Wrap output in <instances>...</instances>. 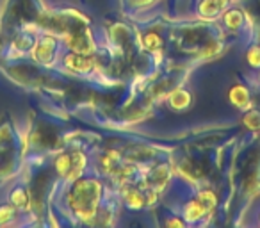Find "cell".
<instances>
[{
    "mask_svg": "<svg viewBox=\"0 0 260 228\" xmlns=\"http://www.w3.org/2000/svg\"><path fill=\"white\" fill-rule=\"evenodd\" d=\"M102 187L94 180H79L70 192V205L80 217H91L96 210Z\"/></svg>",
    "mask_w": 260,
    "mask_h": 228,
    "instance_id": "6da1fadb",
    "label": "cell"
},
{
    "mask_svg": "<svg viewBox=\"0 0 260 228\" xmlns=\"http://www.w3.org/2000/svg\"><path fill=\"white\" fill-rule=\"evenodd\" d=\"M64 64L68 66L70 70H73V72L86 73V72H91V68H93V59L77 52V54H70L68 57L64 59Z\"/></svg>",
    "mask_w": 260,
    "mask_h": 228,
    "instance_id": "7a4b0ae2",
    "label": "cell"
},
{
    "mask_svg": "<svg viewBox=\"0 0 260 228\" xmlns=\"http://www.w3.org/2000/svg\"><path fill=\"white\" fill-rule=\"evenodd\" d=\"M228 98L230 102L239 109H248L249 107V91L241 84H235L230 91H228Z\"/></svg>",
    "mask_w": 260,
    "mask_h": 228,
    "instance_id": "3957f363",
    "label": "cell"
},
{
    "mask_svg": "<svg viewBox=\"0 0 260 228\" xmlns=\"http://www.w3.org/2000/svg\"><path fill=\"white\" fill-rule=\"evenodd\" d=\"M54 52H55V41L52 40V38H45V40H41L40 43L36 45V48H34V57H36L38 61L48 62L52 59V55H54Z\"/></svg>",
    "mask_w": 260,
    "mask_h": 228,
    "instance_id": "277c9868",
    "label": "cell"
},
{
    "mask_svg": "<svg viewBox=\"0 0 260 228\" xmlns=\"http://www.w3.org/2000/svg\"><path fill=\"white\" fill-rule=\"evenodd\" d=\"M191 104V93L185 89H175L173 93L170 94V105L177 111H184V109L189 107Z\"/></svg>",
    "mask_w": 260,
    "mask_h": 228,
    "instance_id": "5b68a950",
    "label": "cell"
},
{
    "mask_svg": "<svg viewBox=\"0 0 260 228\" xmlns=\"http://www.w3.org/2000/svg\"><path fill=\"white\" fill-rule=\"evenodd\" d=\"M205 205H203L200 200H194V202H189L184 209V216L187 221H198L200 217L205 214Z\"/></svg>",
    "mask_w": 260,
    "mask_h": 228,
    "instance_id": "8992f818",
    "label": "cell"
},
{
    "mask_svg": "<svg viewBox=\"0 0 260 228\" xmlns=\"http://www.w3.org/2000/svg\"><path fill=\"white\" fill-rule=\"evenodd\" d=\"M223 2L224 0H203L202 4H200V13L203 16H207V18L216 16L221 11V8H223Z\"/></svg>",
    "mask_w": 260,
    "mask_h": 228,
    "instance_id": "52a82bcc",
    "label": "cell"
},
{
    "mask_svg": "<svg viewBox=\"0 0 260 228\" xmlns=\"http://www.w3.org/2000/svg\"><path fill=\"white\" fill-rule=\"evenodd\" d=\"M84 166H86V157L82 153H75L72 155V170L68 173V178H77L80 173H82Z\"/></svg>",
    "mask_w": 260,
    "mask_h": 228,
    "instance_id": "ba28073f",
    "label": "cell"
},
{
    "mask_svg": "<svg viewBox=\"0 0 260 228\" xmlns=\"http://www.w3.org/2000/svg\"><path fill=\"white\" fill-rule=\"evenodd\" d=\"M55 170H57V173L62 175V177H68L70 170H72V157L70 155L57 157V160H55Z\"/></svg>",
    "mask_w": 260,
    "mask_h": 228,
    "instance_id": "9c48e42d",
    "label": "cell"
},
{
    "mask_svg": "<svg viewBox=\"0 0 260 228\" xmlns=\"http://www.w3.org/2000/svg\"><path fill=\"white\" fill-rule=\"evenodd\" d=\"M224 22H226V25L230 29L237 30L242 25V15L239 11H228L226 16H224Z\"/></svg>",
    "mask_w": 260,
    "mask_h": 228,
    "instance_id": "30bf717a",
    "label": "cell"
},
{
    "mask_svg": "<svg viewBox=\"0 0 260 228\" xmlns=\"http://www.w3.org/2000/svg\"><path fill=\"white\" fill-rule=\"evenodd\" d=\"M244 125L248 128H251V131L260 128V112H256V111L248 112V114L244 116Z\"/></svg>",
    "mask_w": 260,
    "mask_h": 228,
    "instance_id": "8fae6325",
    "label": "cell"
},
{
    "mask_svg": "<svg viewBox=\"0 0 260 228\" xmlns=\"http://www.w3.org/2000/svg\"><path fill=\"white\" fill-rule=\"evenodd\" d=\"M160 45H162V40L159 38V34L150 32L145 36V47L148 48V50H159Z\"/></svg>",
    "mask_w": 260,
    "mask_h": 228,
    "instance_id": "7c38bea8",
    "label": "cell"
},
{
    "mask_svg": "<svg viewBox=\"0 0 260 228\" xmlns=\"http://www.w3.org/2000/svg\"><path fill=\"white\" fill-rule=\"evenodd\" d=\"M248 62L251 64V68H260V47L255 45L248 50Z\"/></svg>",
    "mask_w": 260,
    "mask_h": 228,
    "instance_id": "4fadbf2b",
    "label": "cell"
},
{
    "mask_svg": "<svg viewBox=\"0 0 260 228\" xmlns=\"http://www.w3.org/2000/svg\"><path fill=\"white\" fill-rule=\"evenodd\" d=\"M126 203H128L130 207H136V209H138V207H143L145 198H143L138 191H130L128 194H126Z\"/></svg>",
    "mask_w": 260,
    "mask_h": 228,
    "instance_id": "5bb4252c",
    "label": "cell"
},
{
    "mask_svg": "<svg viewBox=\"0 0 260 228\" xmlns=\"http://www.w3.org/2000/svg\"><path fill=\"white\" fill-rule=\"evenodd\" d=\"M27 192L23 191V189H16V191H13V194H11V202L15 203V205H25L27 203Z\"/></svg>",
    "mask_w": 260,
    "mask_h": 228,
    "instance_id": "9a60e30c",
    "label": "cell"
},
{
    "mask_svg": "<svg viewBox=\"0 0 260 228\" xmlns=\"http://www.w3.org/2000/svg\"><path fill=\"white\" fill-rule=\"evenodd\" d=\"M219 48H221V45L217 43V41H210V43L202 50V55H203V57H212L214 54H217V52H219Z\"/></svg>",
    "mask_w": 260,
    "mask_h": 228,
    "instance_id": "2e32d148",
    "label": "cell"
},
{
    "mask_svg": "<svg viewBox=\"0 0 260 228\" xmlns=\"http://www.w3.org/2000/svg\"><path fill=\"white\" fill-rule=\"evenodd\" d=\"M11 214H13V210L9 209V207H2V209H0V221L11 217Z\"/></svg>",
    "mask_w": 260,
    "mask_h": 228,
    "instance_id": "e0dca14e",
    "label": "cell"
},
{
    "mask_svg": "<svg viewBox=\"0 0 260 228\" xmlns=\"http://www.w3.org/2000/svg\"><path fill=\"white\" fill-rule=\"evenodd\" d=\"M184 226V223H182V221H177V219H170L168 221V226Z\"/></svg>",
    "mask_w": 260,
    "mask_h": 228,
    "instance_id": "ac0fdd59",
    "label": "cell"
},
{
    "mask_svg": "<svg viewBox=\"0 0 260 228\" xmlns=\"http://www.w3.org/2000/svg\"><path fill=\"white\" fill-rule=\"evenodd\" d=\"M258 80H260V75H258Z\"/></svg>",
    "mask_w": 260,
    "mask_h": 228,
    "instance_id": "d6986e66",
    "label": "cell"
},
{
    "mask_svg": "<svg viewBox=\"0 0 260 228\" xmlns=\"http://www.w3.org/2000/svg\"><path fill=\"white\" fill-rule=\"evenodd\" d=\"M0 47H2V45H0Z\"/></svg>",
    "mask_w": 260,
    "mask_h": 228,
    "instance_id": "ffe728a7",
    "label": "cell"
}]
</instances>
